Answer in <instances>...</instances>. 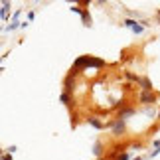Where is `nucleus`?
I'll return each instance as SVG.
<instances>
[{"mask_svg":"<svg viewBox=\"0 0 160 160\" xmlns=\"http://www.w3.org/2000/svg\"><path fill=\"white\" fill-rule=\"evenodd\" d=\"M85 67H95V69H101V67H107V63L99 58H93V55H81L73 61V69L75 71H81Z\"/></svg>","mask_w":160,"mask_h":160,"instance_id":"1","label":"nucleus"},{"mask_svg":"<svg viewBox=\"0 0 160 160\" xmlns=\"http://www.w3.org/2000/svg\"><path fill=\"white\" fill-rule=\"evenodd\" d=\"M111 128H113V137H122L127 131V127H125V121H121V119H113V122H111Z\"/></svg>","mask_w":160,"mask_h":160,"instance_id":"2","label":"nucleus"},{"mask_svg":"<svg viewBox=\"0 0 160 160\" xmlns=\"http://www.w3.org/2000/svg\"><path fill=\"white\" fill-rule=\"evenodd\" d=\"M138 101L142 103V105H154V103H156V95H154V91H140Z\"/></svg>","mask_w":160,"mask_h":160,"instance_id":"3","label":"nucleus"},{"mask_svg":"<svg viewBox=\"0 0 160 160\" xmlns=\"http://www.w3.org/2000/svg\"><path fill=\"white\" fill-rule=\"evenodd\" d=\"M125 26H127V28H131L134 34H142V30H144V28H142V24L137 22V20H131V18H128V20H125Z\"/></svg>","mask_w":160,"mask_h":160,"instance_id":"4","label":"nucleus"},{"mask_svg":"<svg viewBox=\"0 0 160 160\" xmlns=\"http://www.w3.org/2000/svg\"><path fill=\"white\" fill-rule=\"evenodd\" d=\"M73 85H75V77H73L71 73H69V75L65 77V81H63V93H69V95H71Z\"/></svg>","mask_w":160,"mask_h":160,"instance_id":"5","label":"nucleus"},{"mask_svg":"<svg viewBox=\"0 0 160 160\" xmlns=\"http://www.w3.org/2000/svg\"><path fill=\"white\" fill-rule=\"evenodd\" d=\"M131 115H134V109H132V107H128V109H121V111H119V115H117V119L125 121L127 117H131Z\"/></svg>","mask_w":160,"mask_h":160,"instance_id":"6","label":"nucleus"},{"mask_svg":"<svg viewBox=\"0 0 160 160\" xmlns=\"http://www.w3.org/2000/svg\"><path fill=\"white\" fill-rule=\"evenodd\" d=\"M138 85L142 87V91H152V83H150V79H148V77H140Z\"/></svg>","mask_w":160,"mask_h":160,"instance_id":"7","label":"nucleus"},{"mask_svg":"<svg viewBox=\"0 0 160 160\" xmlns=\"http://www.w3.org/2000/svg\"><path fill=\"white\" fill-rule=\"evenodd\" d=\"M87 122H89L91 127H95V128H105V125H103V122L99 121V117H89Z\"/></svg>","mask_w":160,"mask_h":160,"instance_id":"8","label":"nucleus"},{"mask_svg":"<svg viewBox=\"0 0 160 160\" xmlns=\"http://www.w3.org/2000/svg\"><path fill=\"white\" fill-rule=\"evenodd\" d=\"M81 20H83V26H91V16H89V10H81Z\"/></svg>","mask_w":160,"mask_h":160,"instance_id":"9","label":"nucleus"},{"mask_svg":"<svg viewBox=\"0 0 160 160\" xmlns=\"http://www.w3.org/2000/svg\"><path fill=\"white\" fill-rule=\"evenodd\" d=\"M59 101L63 103V105L69 107V105H71V95H69V93H61V95H59Z\"/></svg>","mask_w":160,"mask_h":160,"instance_id":"10","label":"nucleus"},{"mask_svg":"<svg viewBox=\"0 0 160 160\" xmlns=\"http://www.w3.org/2000/svg\"><path fill=\"white\" fill-rule=\"evenodd\" d=\"M8 12H10V2H4L2 8H0V18H6V16H8Z\"/></svg>","mask_w":160,"mask_h":160,"instance_id":"11","label":"nucleus"},{"mask_svg":"<svg viewBox=\"0 0 160 160\" xmlns=\"http://www.w3.org/2000/svg\"><path fill=\"white\" fill-rule=\"evenodd\" d=\"M125 77H127V79H131V81H134V83H138V81H140V75H134V73H131V71H125Z\"/></svg>","mask_w":160,"mask_h":160,"instance_id":"12","label":"nucleus"},{"mask_svg":"<svg viewBox=\"0 0 160 160\" xmlns=\"http://www.w3.org/2000/svg\"><path fill=\"white\" fill-rule=\"evenodd\" d=\"M101 148H103V144H101V142H97V144H95V150H93V152H95V156H99V158H101V152H103Z\"/></svg>","mask_w":160,"mask_h":160,"instance_id":"13","label":"nucleus"},{"mask_svg":"<svg viewBox=\"0 0 160 160\" xmlns=\"http://www.w3.org/2000/svg\"><path fill=\"white\" fill-rule=\"evenodd\" d=\"M71 12H75V14H79L81 16V8H79V6H75V4H71V8H69Z\"/></svg>","mask_w":160,"mask_h":160,"instance_id":"14","label":"nucleus"},{"mask_svg":"<svg viewBox=\"0 0 160 160\" xmlns=\"http://www.w3.org/2000/svg\"><path fill=\"white\" fill-rule=\"evenodd\" d=\"M18 28V22H12V24H8V26H6V30H8V32H10V30H16Z\"/></svg>","mask_w":160,"mask_h":160,"instance_id":"15","label":"nucleus"},{"mask_svg":"<svg viewBox=\"0 0 160 160\" xmlns=\"http://www.w3.org/2000/svg\"><path fill=\"white\" fill-rule=\"evenodd\" d=\"M0 158H2V160H12V156H10V154H2Z\"/></svg>","mask_w":160,"mask_h":160,"instance_id":"16","label":"nucleus"},{"mask_svg":"<svg viewBox=\"0 0 160 160\" xmlns=\"http://www.w3.org/2000/svg\"><path fill=\"white\" fill-rule=\"evenodd\" d=\"M156 16H158V20H160V10H158V12H156Z\"/></svg>","mask_w":160,"mask_h":160,"instance_id":"17","label":"nucleus"},{"mask_svg":"<svg viewBox=\"0 0 160 160\" xmlns=\"http://www.w3.org/2000/svg\"><path fill=\"white\" fill-rule=\"evenodd\" d=\"M134 160H142V158H140V156H137V158H134Z\"/></svg>","mask_w":160,"mask_h":160,"instance_id":"18","label":"nucleus"},{"mask_svg":"<svg viewBox=\"0 0 160 160\" xmlns=\"http://www.w3.org/2000/svg\"><path fill=\"white\" fill-rule=\"evenodd\" d=\"M0 156H2V148H0Z\"/></svg>","mask_w":160,"mask_h":160,"instance_id":"19","label":"nucleus"},{"mask_svg":"<svg viewBox=\"0 0 160 160\" xmlns=\"http://www.w3.org/2000/svg\"><path fill=\"white\" fill-rule=\"evenodd\" d=\"M97 160H105V158H97Z\"/></svg>","mask_w":160,"mask_h":160,"instance_id":"20","label":"nucleus"},{"mask_svg":"<svg viewBox=\"0 0 160 160\" xmlns=\"http://www.w3.org/2000/svg\"><path fill=\"white\" fill-rule=\"evenodd\" d=\"M158 117H160V113H158Z\"/></svg>","mask_w":160,"mask_h":160,"instance_id":"21","label":"nucleus"}]
</instances>
